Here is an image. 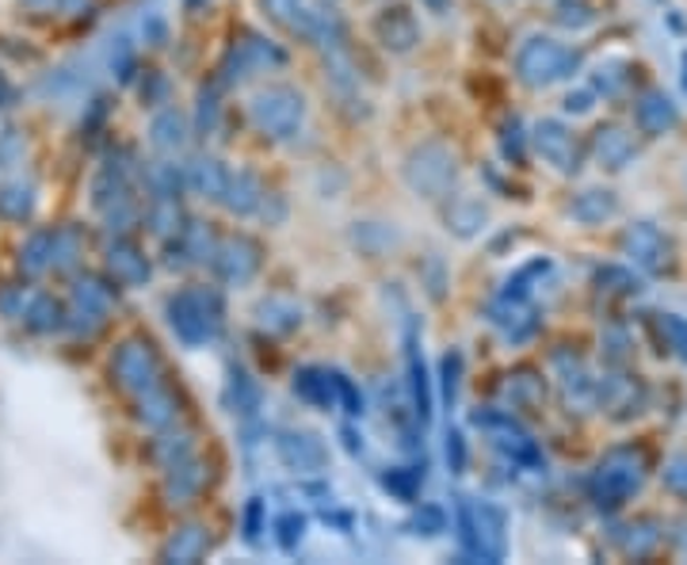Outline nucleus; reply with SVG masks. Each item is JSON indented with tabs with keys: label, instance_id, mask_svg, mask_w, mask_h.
<instances>
[{
	"label": "nucleus",
	"instance_id": "5",
	"mask_svg": "<svg viewBox=\"0 0 687 565\" xmlns=\"http://www.w3.org/2000/svg\"><path fill=\"white\" fill-rule=\"evenodd\" d=\"M634 119H638V126L646 134H668L676 123H680V111L668 96H660V92H646V96L638 100V111H634Z\"/></svg>",
	"mask_w": 687,
	"mask_h": 565
},
{
	"label": "nucleus",
	"instance_id": "15",
	"mask_svg": "<svg viewBox=\"0 0 687 565\" xmlns=\"http://www.w3.org/2000/svg\"><path fill=\"white\" fill-rule=\"evenodd\" d=\"M8 96V81H4V73H0V100Z\"/></svg>",
	"mask_w": 687,
	"mask_h": 565
},
{
	"label": "nucleus",
	"instance_id": "7",
	"mask_svg": "<svg viewBox=\"0 0 687 565\" xmlns=\"http://www.w3.org/2000/svg\"><path fill=\"white\" fill-rule=\"evenodd\" d=\"M596 150L607 168H626L634 157V138L618 131V126H607V131H596Z\"/></svg>",
	"mask_w": 687,
	"mask_h": 565
},
{
	"label": "nucleus",
	"instance_id": "9",
	"mask_svg": "<svg viewBox=\"0 0 687 565\" xmlns=\"http://www.w3.org/2000/svg\"><path fill=\"white\" fill-rule=\"evenodd\" d=\"M23 318H28V325H31L34 332H54L58 325H62V306H58L50 295H39L28 306V314H23Z\"/></svg>",
	"mask_w": 687,
	"mask_h": 565
},
{
	"label": "nucleus",
	"instance_id": "8",
	"mask_svg": "<svg viewBox=\"0 0 687 565\" xmlns=\"http://www.w3.org/2000/svg\"><path fill=\"white\" fill-rule=\"evenodd\" d=\"M203 551H206V531L203 527H187V531H180V535L165 546V558L195 562Z\"/></svg>",
	"mask_w": 687,
	"mask_h": 565
},
{
	"label": "nucleus",
	"instance_id": "13",
	"mask_svg": "<svg viewBox=\"0 0 687 565\" xmlns=\"http://www.w3.org/2000/svg\"><path fill=\"white\" fill-rule=\"evenodd\" d=\"M539 134H543V138H539V145H543V153H546L550 161H562V150H570V145H573L570 134H565V131H557L554 123H546ZM557 168H562V165H557Z\"/></svg>",
	"mask_w": 687,
	"mask_h": 565
},
{
	"label": "nucleus",
	"instance_id": "11",
	"mask_svg": "<svg viewBox=\"0 0 687 565\" xmlns=\"http://www.w3.org/2000/svg\"><path fill=\"white\" fill-rule=\"evenodd\" d=\"M34 199H31V187L23 184H12L0 192V218H12V222H23L31 214Z\"/></svg>",
	"mask_w": 687,
	"mask_h": 565
},
{
	"label": "nucleus",
	"instance_id": "12",
	"mask_svg": "<svg viewBox=\"0 0 687 565\" xmlns=\"http://www.w3.org/2000/svg\"><path fill=\"white\" fill-rule=\"evenodd\" d=\"M153 142L165 145V150H172V145L184 142V134H180V119H176V111H165V115L153 119Z\"/></svg>",
	"mask_w": 687,
	"mask_h": 565
},
{
	"label": "nucleus",
	"instance_id": "1",
	"mask_svg": "<svg viewBox=\"0 0 687 565\" xmlns=\"http://www.w3.org/2000/svg\"><path fill=\"white\" fill-rule=\"evenodd\" d=\"M111 379L126 393H150L157 390V356L145 340H126L111 363Z\"/></svg>",
	"mask_w": 687,
	"mask_h": 565
},
{
	"label": "nucleus",
	"instance_id": "3",
	"mask_svg": "<svg viewBox=\"0 0 687 565\" xmlns=\"http://www.w3.org/2000/svg\"><path fill=\"white\" fill-rule=\"evenodd\" d=\"M623 459H626V448L612 451L607 462H599V474H596L604 493L612 496V504H623V496H630L642 485V459H634V462H623Z\"/></svg>",
	"mask_w": 687,
	"mask_h": 565
},
{
	"label": "nucleus",
	"instance_id": "6",
	"mask_svg": "<svg viewBox=\"0 0 687 565\" xmlns=\"http://www.w3.org/2000/svg\"><path fill=\"white\" fill-rule=\"evenodd\" d=\"M107 268H111V276H115L119 282H126V287L150 279V264H145V256L131 245H111Z\"/></svg>",
	"mask_w": 687,
	"mask_h": 565
},
{
	"label": "nucleus",
	"instance_id": "4",
	"mask_svg": "<svg viewBox=\"0 0 687 565\" xmlns=\"http://www.w3.org/2000/svg\"><path fill=\"white\" fill-rule=\"evenodd\" d=\"M626 248H630L634 260L646 264L653 271H660L668 264V242L660 237V229L649 226V222H638V226L626 234Z\"/></svg>",
	"mask_w": 687,
	"mask_h": 565
},
{
	"label": "nucleus",
	"instance_id": "2",
	"mask_svg": "<svg viewBox=\"0 0 687 565\" xmlns=\"http://www.w3.org/2000/svg\"><path fill=\"white\" fill-rule=\"evenodd\" d=\"M214 295H203V290H184L180 298H172L168 302V321L172 329L180 332V337L187 340V345H199L203 337H211L218 318H211L206 314V302H211Z\"/></svg>",
	"mask_w": 687,
	"mask_h": 565
},
{
	"label": "nucleus",
	"instance_id": "14",
	"mask_svg": "<svg viewBox=\"0 0 687 565\" xmlns=\"http://www.w3.org/2000/svg\"><path fill=\"white\" fill-rule=\"evenodd\" d=\"M665 485H668V490H673L676 496H687V455L668 459V466H665Z\"/></svg>",
	"mask_w": 687,
	"mask_h": 565
},
{
	"label": "nucleus",
	"instance_id": "10",
	"mask_svg": "<svg viewBox=\"0 0 687 565\" xmlns=\"http://www.w3.org/2000/svg\"><path fill=\"white\" fill-rule=\"evenodd\" d=\"M23 268L28 271H42L47 268V264H54V234H47V229H42V234H34L28 245H23Z\"/></svg>",
	"mask_w": 687,
	"mask_h": 565
}]
</instances>
